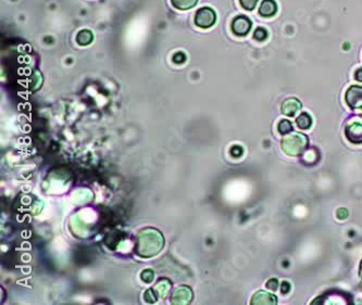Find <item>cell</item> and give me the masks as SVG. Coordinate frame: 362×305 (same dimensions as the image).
Wrapping results in <instances>:
<instances>
[{"label": "cell", "mask_w": 362, "mask_h": 305, "mask_svg": "<svg viewBox=\"0 0 362 305\" xmlns=\"http://www.w3.org/2000/svg\"><path fill=\"white\" fill-rule=\"evenodd\" d=\"M94 40V34L88 30L81 31L76 36V42L81 46H87Z\"/></svg>", "instance_id": "30bf717a"}, {"label": "cell", "mask_w": 362, "mask_h": 305, "mask_svg": "<svg viewBox=\"0 0 362 305\" xmlns=\"http://www.w3.org/2000/svg\"><path fill=\"white\" fill-rule=\"evenodd\" d=\"M231 153L233 156H234V158H238V156L243 154V149H241L240 146H234L232 148Z\"/></svg>", "instance_id": "ac0fdd59"}, {"label": "cell", "mask_w": 362, "mask_h": 305, "mask_svg": "<svg viewBox=\"0 0 362 305\" xmlns=\"http://www.w3.org/2000/svg\"><path fill=\"white\" fill-rule=\"evenodd\" d=\"M345 101L352 110H362V87L350 86L345 93Z\"/></svg>", "instance_id": "3957f363"}, {"label": "cell", "mask_w": 362, "mask_h": 305, "mask_svg": "<svg viewBox=\"0 0 362 305\" xmlns=\"http://www.w3.org/2000/svg\"><path fill=\"white\" fill-rule=\"evenodd\" d=\"M353 77H355V80L362 83V67L356 69L355 74H353Z\"/></svg>", "instance_id": "44dd1931"}, {"label": "cell", "mask_w": 362, "mask_h": 305, "mask_svg": "<svg viewBox=\"0 0 362 305\" xmlns=\"http://www.w3.org/2000/svg\"><path fill=\"white\" fill-rule=\"evenodd\" d=\"M186 61V55L184 52H176L173 56V62L176 64H182Z\"/></svg>", "instance_id": "2e32d148"}, {"label": "cell", "mask_w": 362, "mask_h": 305, "mask_svg": "<svg viewBox=\"0 0 362 305\" xmlns=\"http://www.w3.org/2000/svg\"><path fill=\"white\" fill-rule=\"evenodd\" d=\"M296 124H297L298 128L303 129V130H307L312 125V118L307 112L300 113V115L296 119Z\"/></svg>", "instance_id": "9c48e42d"}, {"label": "cell", "mask_w": 362, "mask_h": 305, "mask_svg": "<svg viewBox=\"0 0 362 305\" xmlns=\"http://www.w3.org/2000/svg\"><path fill=\"white\" fill-rule=\"evenodd\" d=\"M142 280L145 283H151L153 280V272H151L150 269H147V271H145L141 274Z\"/></svg>", "instance_id": "9a60e30c"}, {"label": "cell", "mask_w": 362, "mask_h": 305, "mask_svg": "<svg viewBox=\"0 0 362 305\" xmlns=\"http://www.w3.org/2000/svg\"><path fill=\"white\" fill-rule=\"evenodd\" d=\"M345 136L351 144H362V124L357 122L348 124L345 129Z\"/></svg>", "instance_id": "5b68a950"}, {"label": "cell", "mask_w": 362, "mask_h": 305, "mask_svg": "<svg viewBox=\"0 0 362 305\" xmlns=\"http://www.w3.org/2000/svg\"><path fill=\"white\" fill-rule=\"evenodd\" d=\"M198 3V0H171V4L178 10H189L194 8Z\"/></svg>", "instance_id": "8fae6325"}, {"label": "cell", "mask_w": 362, "mask_h": 305, "mask_svg": "<svg viewBox=\"0 0 362 305\" xmlns=\"http://www.w3.org/2000/svg\"><path fill=\"white\" fill-rule=\"evenodd\" d=\"M253 22L246 15H238L232 22V32L237 36H246L252 30Z\"/></svg>", "instance_id": "277c9868"}, {"label": "cell", "mask_w": 362, "mask_h": 305, "mask_svg": "<svg viewBox=\"0 0 362 305\" xmlns=\"http://www.w3.org/2000/svg\"><path fill=\"white\" fill-rule=\"evenodd\" d=\"M258 2H259V0H239L241 7H243L244 9H246V10H249V11L254 10V9L257 6V4H258Z\"/></svg>", "instance_id": "5bb4252c"}, {"label": "cell", "mask_w": 362, "mask_h": 305, "mask_svg": "<svg viewBox=\"0 0 362 305\" xmlns=\"http://www.w3.org/2000/svg\"><path fill=\"white\" fill-rule=\"evenodd\" d=\"M278 129L281 135H287L289 133H292L291 122H289L288 120H282L278 125Z\"/></svg>", "instance_id": "7c38bea8"}, {"label": "cell", "mask_w": 362, "mask_h": 305, "mask_svg": "<svg viewBox=\"0 0 362 305\" xmlns=\"http://www.w3.org/2000/svg\"><path fill=\"white\" fill-rule=\"evenodd\" d=\"M308 137L301 133H291L282 140V150L289 156H299L308 148Z\"/></svg>", "instance_id": "6da1fadb"}, {"label": "cell", "mask_w": 362, "mask_h": 305, "mask_svg": "<svg viewBox=\"0 0 362 305\" xmlns=\"http://www.w3.org/2000/svg\"><path fill=\"white\" fill-rule=\"evenodd\" d=\"M301 107H303V104H301V102L298 99L289 98L283 102L281 110H282V113L284 115L292 118V116L296 115V113H298L300 111Z\"/></svg>", "instance_id": "8992f818"}, {"label": "cell", "mask_w": 362, "mask_h": 305, "mask_svg": "<svg viewBox=\"0 0 362 305\" xmlns=\"http://www.w3.org/2000/svg\"><path fill=\"white\" fill-rule=\"evenodd\" d=\"M278 287H279V281H278L277 278H272V279H270L268 283H266V288L272 290V291L277 290Z\"/></svg>", "instance_id": "e0dca14e"}, {"label": "cell", "mask_w": 362, "mask_h": 305, "mask_svg": "<svg viewBox=\"0 0 362 305\" xmlns=\"http://www.w3.org/2000/svg\"><path fill=\"white\" fill-rule=\"evenodd\" d=\"M251 303L252 304H269V305H272V304H277L278 303V298L275 297V295L269 293V292H265V291L261 290V291H258V292L255 293Z\"/></svg>", "instance_id": "52a82bcc"}, {"label": "cell", "mask_w": 362, "mask_h": 305, "mask_svg": "<svg viewBox=\"0 0 362 305\" xmlns=\"http://www.w3.org/2000/svg\"><path fill=\"white\" fill-rule=\"evenodd\" d=\"M217 22V13L210 7L200 8L196 12L195 23L200 29H210Z\"/></svg>", "instance_id": "7a4b0ae2"}, {"label": "cell", "mask_w": 362, "mask_h": 305, "mask_svg": "<svg viewBox=\"0 0 362 305\" xmlns=\"http://www.w3.org/2000/svg\"><path fill=\"white\" fill-rule=\"evenodd\" d=\"M254 37L258 41H264L266 38H268V32H266V30H264L263 28H258L255 31Z\"/></svg>", "instance_id": "4fadbf2b"}, {"label": "cell", "mask_w": 362, "mask_h": 305, "mask_svg": "<svg viewBox=\"0 0 362 305\" xmlns=\"http://www.w3.org/2000/svg\"><path fill=\"white\" fill-rule=\"evenodd\" d=\"M360 278H361V285H362V263L360 265Z\"/></svg>", "instance_id": "7402d4cb"}, {"label": "cell", "mask_w": 362, "mask_h": 305, "mask_svg": "<svg viewBox=\"0 0 362 305\" xmlns=\"http://www.w3.org/2000/svg\"><path fill=\"white\" fill-rule=\"evenodd\" d=\"M290 284L289 283H287V281H283L282 283V293L283 294H286V293H288L289 291H290Z\"/></svg>", "instance_id": "ffe728a7"}, {"label": "cell", "mask_w": 362, "mask_h": 305, "mask_svg": "<svg viewBox=\"0 0 362 305\" xmlns=\"http://www.w3.org/2000/svg\"><path fill=\"white\" fill-rule=\"evenodd\" d=\"M278 12V5L274 0H263L259 8V13L261 16L271 17Z\"/></svg>", "instance_id": "ba28073f"}, {"label": "cell", "mask_w": 362, "mask_h": 305, "mask_svg": "<svg viewBox=\"0 0 362 305\" xmlns=\"http://www.w3.org/2000/svg\"><path fill=\"white\" fill-rule=\"evenodd\" d=\"M347 216H348V211L346 210V208H340V210L337 211V217L340 220H345V219H347Z\"/></svg>", "instance_id": "d6986e66"}]
</instances>
